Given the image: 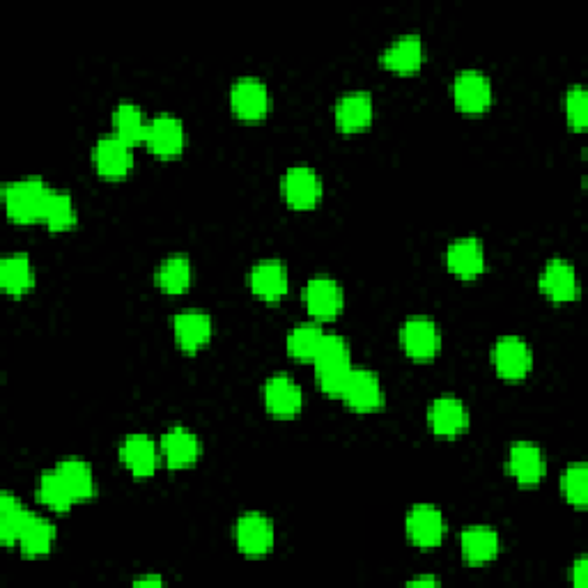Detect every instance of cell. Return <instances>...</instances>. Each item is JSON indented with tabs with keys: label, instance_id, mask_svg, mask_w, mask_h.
Segmentation results:
<instances>
[{
	"label": "cell",
	"instance_id": "cell-1",
	"mask_svg": "<svg viewBox=\"0 0 588 588\" xmlns=\"http://www.w3.org/2000/svg\"><path fill=\"white\" fill-rule=\"evenodd\" d=\"M49 187L40 180V177H23V180L10 184L5 189V207L7 214L14 221H37L42 219L46 196H49Z\"/></svg>",
	"mask_w": 588,
	"mask_h": 588
},
{
	"label": "cell",
	"instance_id": "cell-2",
	"mask_svg": "<svg viewBox=\"0 0 588 588\" xmlns=\"http://www.w3.org/2000/svg\"><path fill=\"white\" fill-rule=\"evenodd\" d=\"M407 536L419 547H435L446 536V520L441 510L430 504H419L407 515Z\"/></svg>",
	"mask_w": 588,
	"mask_h": 588
},
{
	"label": "cell",
	"instance_id": "cell-3",
	"mask_svg": "<svg viewBox=\"0 0 588 588\" xmlns=\"http://www.w3.org/2000/svg\"><path fill=\"white\" fill-rule=\"evenodd\" d=\"M453 95L462 111H485L492 102V83L483 72H478V69H464V72L455 76Z\"/></svg>",
	"mask_w": 588,
	"mask_h": 588
},
{
	"label": "cell",
	"instance_id": "cell-4",
	"mask_svg": "<svg viewBox=\"0 0 588 588\" xmlns=\"http://www.w3.org/2000/svg\"><path fill=\"white\" fill-rule=\"evenodd\" d=\"M400 340L402 347L409 357L414 359H430L435 357L437 347H439V334H437V324L425 315H414L402 324L400 331Z\"/></svg>",
	"mask_w": 588,
	"mask_h": 588
},
{
	"label": "cell",
	"instance_id": "cell-5",
	"mask_svg": "<svg viewBox=\"0 0 588 588\" xmlns=\"http://www.w3.org/2000/svg\"><path fill=\"white\" fill-rule=\"evenodd\" d=\"M237 545L244 554L262 556L274 545V526L260 513H246L235 526Z\"/></svg>",
	"mask_w": 588,
	"mask_h": 588
},
{
	"label": "cell",
	"instance_id": "cell-6",
	"mask_svg": "<svg viewBox=\"0 0 588 588\" xmlns=\"http://www.w3.org/2000/svg\"><path fill=\"white\" fill-rule=\"evenodd\" d=\"M230 104L232 111L246 120L262 118L269 108L267 85L260 79H255V76H244V79H239L232 85Z\"/></svg>",
	"mask_w": 588,
	"mask_h": 588
},
{
	"label": "cell",
	"instance_id": "cell-7",
	"mask_svg": "<svg viewBox=\"0 0 588 588\" xmlns=\"http://www.w3.org/2000/svg\"><path fill=\"white\" fill-rule=\"evenodd\" d=\"M492 361L494 368L499 370V375L508 379H520L531 368V352L529 345L524 343L520 336H504L497 340V345L492 347Z\"/></svg>",
	"mask_w": 588,
	"mask_h": 588
},
{
	"label": "cell",
	"instance_id": "cell-8",
	"mask_svg": "<svg viewBox=\"0 0 588 588\" xmlns=\"http://www.w3.org/2000/svg\"><path fill=\"white\" fill-rule=\"evenodd\" d=\"M283 193L292 207H311L322 196L320 175L308 166H292L283 175Z\"/></svg>",
	"mask_w": 588,
	"mask_h": 588
},
{
	"label": "cell",
	"instance_id": "cell-9",
	"mask_svg": "<svg viewBox=\"0 0 588 588\" xmlns=\"http://www.w3.org/2000/svg\"><path fill=\"white\" fill-rule=\"evenodd\" d=\"M304 299L308 311L315 317H334L343 308V288H340L336 278L331 276H315L308 281L304 290Z\"/></svg>",
	"mask_w": 588,
	"mask_h": 588
},
{
	"label": "cell",
	"instance_id": "cell-10",
	"mask_svg": "<svg viewBox=\"0 0 588 588\" xmlns=\"http://www.w3.org/2000/svg\"><path fill=\"white\" fill-rule=\"evenodd\" d=\"M343 398L352 409L359 412H370L382 405V386L379 379L368 368H352V375L347 379Z\"/></svg>",
	"mask_w": 588,
	"mask_h": 588
},
{
	"label": "cell",
	"instance_id": "cell-11",
	"mask_svg": "<svg viewBox=\"0 0 588 588\" xmlns=\"http://www.w3.org/2000/svg\"><path fill=\"white\" fill-rule=\"evenodd\" d=\"M145 141L154 152L164 154V157L177 154L184 145V127L180 118H175V115L170 113L154 115V118L147 122Z\"/></svg>",
	"mask_w": 588,
	"mask_h": 588
},
{
	"label": "cell",
	"instance_id": "cell-12",
	"mask_svg": "<svg viewBox=\"0 0 588 588\" xmlns=\"http://www.w3.org/2000/svg\"><path fill=\"white\" fill-rule=\"evenodd\" d=\"M131 159H134V154H131V143L118 134L102 136L95 145V164L102 175H125L131 168Z\"/></svg>",
	"mask_w": 588,
	"mask_h": 588
},
{
	"label": "cell",
	"instance_id": "cell-13",
	"mask_svg": "<svg viewBox=\"0 0 588 588\" xmlns=\"http://www.w3.org/2000/svg\"><path fill=\"white\" fill-rule=\"evenodd\" d=\"M265 405L276 416H294L304 405V393L292 377L274 375L265 384Z\"/></svg>",
	"mask_w": 588,
	"mask_h": 588
},
{
	"label": "cell",
	"instance_id": "cell-14",
	"mask_svg": "<svg viewBox=\"0 0 588 588\" xmlns=\"http://www.w3.org/2000/svg\"><path fill=\"white\" fill-rule=\"evenodd\" d=\"M175 338L184 352H196L212 336V317L205 311H182L173 317Z\"/></svg>",
	"mask_w": 588,
	"mask_h": 588
},
{
	"label": "cell",
	"instance_id": "cell-15",
	"mask_svg": "<svg viewBox=\"0 0 588 588\" xmlns=\"http://www.w3.org/2000/svg\"><path fill=\"white\" fill-rule=\"evenodd\" d=\"M508 471L517 483L536 485L545 474L543 451L536 444H529V441L515 444L508 455Z\"/></svg>",
	"mask_w": 588,
	"mask_h": 588
},
{
	"label": "cell",
	"instance_id": "cell-16",
	"mask_svg": "<svg viewBox=\"0 0 588 588\" xmlns=\"http://www.w3.org/2000/svg\"><path fill=\"white\" fill-rule=\"evenodd\" d=\"M540 290L554 301H570L577 297V274L575 267L568 265L566 260L554 258L547 262V267L540 274Z\"/></svg>",
	"mask_w": 588,
	"mask_h": 588
},
{
	"label": "cell",
	"instance_id": "cell-17",
	"mask_svg": "<svg viewBox=\"0 0 588 588\" xmlns=\"http://www.w3.org/2000/svg\"><path fill=\"white\" fill-rule=\"evenodd\" d=\"M428 421L437 435L453 437L467 428L469 412H467V407L462 405V400L453 398V396H441L430 405Z\"/></svg>",
	"mask_w": 588,
	"mask_h": 588
},
{
	"label": "cell",
	"instance_id": "cell-18",
	"mask_svg": "<svg viewBox=\"0 0 588 588\" xmlns=\"http://www.w3.org/2000/svg\"><path fill=\"white\" fill-rule=\"evenodd\" d=\"M446 262H448V269L462 278H471V276L481 274L483 265H485L483 244L478 242L476 237L455 239V242H451V246H448V251H446Z\"/></svg>",
	"mask_w": 588,
	"mask_h": 588
},
{
	"label": "cell",
	"instance_id": "cell-19",
	"mask_svg": "<svg viewBox=\"0 0 588 588\" xmlns=\"http://www.w3.org/2000/svg\"><path fill=\"white\" fill-rule=\"evenodd\" d=\"M460 547L464 559L474 563V566H481V563L492 561L499 554V533L483 524L469 526V529L462 531Z\"/></svg>",
	"mask_w": 588,
	"mask_h": 588
},
{
	"label": "cell",
	"instance_id": "cell-20",
	"mask_svg": "<svg viewBox=\"0 0 588 588\" xmlns=\"http://www.w3.org/2000/svg\"><path fill=\"white\" fill-rule=\"evenodd\" d=\"M161 451H164L168 467H189V464H193L198 458V437L193 435L191 430L184 428V425H173L164 435V439H161Z\"/></svg>",
	"mask_w": 588,
	"mask_h": 588
},
{
	"label": "cell",
	"instance_id": "cell-21",
	"mask_svg": "<svg viewBox=\"0 0 588 588\" xmlns=\"http://www.w3.org/2000/svg\"><path fill=\"white\" fill-rule=\"evenodd\" d=\"M251 288L262 299H281L288 292V269L281 260H262L251 269Z\"/></svg>",
	"mask_w": 588,
	"mask_h": 588
},
{
	"label": "cell",
	"instance_id": "cell-22",
	"mask_svg": "<svg viewBox=\"0 0 588 588\" xmlns=\"http://www.w3.org/2000/svg\"><path fill=\"white\" fill-rule=\"evenodd\" d=\"M334 115L336 125L345 131L366 127L370 118H373V97L363 90L347 92V95H343L336 102Z\"/></svg>",
	"mask_w": 588,
	"mask_h": 588
},
{
	"label": "cell",
	"instance_id": "cell-23",
	"mask_svg": "<svg viewBox=\"0 0 588 588\" xmlns=\"http://www.w3.org/2000/svg\"><path fill=\"white\" fill-rule=\"evenodd\" d=\"M120 458L136 476H150L157 467V448L147 435H129L120 448Z\"/></svg>",
	"mask_w": 588,
	"mask_h": 588
},
{
	"label": "cell",
	"instance_id": "cell-24",
	"mask_svg": "<svg viewBox=\"0 0 588 588\" xmlns=\"http://www.w3.org/2000/svg\"><path fill=\"white\" fill-rule=\"evenodd\" d=\"M382 63L396 72H412L423 63V42L416 35H402L382 53Z\"/></svg>",
	"mask_w": 588,
	"mask_h": 588
},
{
	"label": "cell",
	"instance_id": "cell-25",
	"mask_svg": "<svg viewBox=\"0 0 588 588\" xmlns=\"http://www.w3.org/2000/svg\"><path fill=\"white\" fill-rule=\"evenodd\" d=\"M56 531L40 515H30L19 533V547L26 556H42L51 549Z\"/></svg>",
	"mask_w": 588,
	"mask_h": 588
},
{
	"label": "cell",
	"instance_id": "cell-26",
	"mask_svg": "<svg viewBox=\"0 0 588 588\" xmlns=\"http://www.w3.org/2000/svg\"><path fill=\"white\" fill-rule=\"evenodd\" d=\"M30 515L33 513L28 508H23L10 492H5L0 497V540L5 545L19 543V533Z\"/></svg>",
	"mask_w": 588,
	"mask_h": 588
},
{
	"label": "cell",
	"instance_id": "cell-27",
	"mask_svg": "<svg viewBox=\"0 0 588 588\" xmlns=\"http://www.w3.org/2000/svg\"><path fill=\"white\" fill-rule=\"evenodd\" d=\"M33 283V267L26 253H12L0 262V285L7 292L21 294Z\"/></svg>",
	"mask_w": 588,
	"mask_h": 588
},
{
	"label": "cell",
	"instance_id": "cell-28",
	"mask_svg": "<svg viewBox=\"0 0 588 588\" xmlns=\"http://www.w3.org/2000/svg\"><path fill=\"white\" fill-rule=\"evenodd\" d=\"M189 281H191V262L187 255L177 253V255H170L164 262H161L159 269H157V283L161 290L166 292H182L189 288Z\"/></svg>",
	"mask_w": 588,
	"mask_h": 588
},
{
	"label": "cell",
	"instance_id": "cell-29",
	"mask_svg": "<svg viewBox=\"0 0 588 588\" xmlns=\"http://www.w3.org/2000/svg\"><path fill=\"white\" fill-rule=\"evenodd\" d=\"M60 471V476L65 478V483L69 485V490L79 499H90L95 494V478H92V471L88 464L79 458H67L56 467Z\"/></svg>",
	"mask_w": 588,
	"mask_h": 588
},
{
	"label": "cell",
	"instance_id": "cell-30",
	"mask_svg": "<svg viewBox=\"0 0 588 588\" xmlns=\"http://www.w3.org/2000/svg\"><path fill=\"white\" fill-rule=\"evenodd\" d=\"M113 125H115V134L125 138V141L129 143L145 141L147 122L143 118V111L136 104L131 102L118 104V108H115L113 113Z\"/></svg>",
	"mask_w": 588,
	"mask_h": 588
},
{
	"label": "cell",
	"instance_id": "cell-31",
	"mask_svg": "<svg viewBox=\"0 0 588 588\" xmlns=\"http://www.w3.org/2000/svg\"><path fill=\"white\" fill-rule=\"evenodd\" d=\"M40 499L51 510H67L72 508L76 497L69 490V485L65 483V478L60 476L58 469L44 471L40 478Z\"/></svg>",
	"mask_w": 588,
	"mask_h": 588
},
{
	"label": "cell",
	"instance_id": "cell-32",
	"mask_svg": "<svg viewBox=\"0 0 588 588\" xmlns=\"http://www.w3.org/2000/svg\"><path fill=\"white\" fill-rule=\"evenodd\" d=\"M74 219H76V210H74L72 196H69L67 191L51 189L49 196H46L42 221L49 223L53 230H63L67 226H72Z\"/></svg>",
	"mask_w": 588,
	"mask_h": 588
},
{
	"label": "cell",
	"instance_id": "cell-33",
	"mask_svg": "<svg viewBox=\"0 0 588 588\" xmlns=\"http://www.w3.org/2000/svg\"><path fill=\"white\" fill-rule=\"evenodd\" d=\"M322 336H324V331L320 329V324H313V322L299 324V327H294L288 334V352L297 359H311L313 361Z\"/></svg>",
	"mask_w": 588,
	"mask_h": 588
},
{
	"label": "cell",
	"instance_id": "cell-34",
	"mask_svg": "<svg viewBox=\"0 0 588 588\" xmlns=\"http://www.w3.org/2000/svg\"><path fill=\"white\" fill-rule=\"evenodd\" d=\"M561 490L566 494L570 504L579 508L586 506L588 501V469L584 462H575L566 469V474L561 478Z\"/></svg>",
	"mask_w": 588,
	"mask_h": 588
},
{
	"label": "cell",
	"instance_id": "cell-35",
	"mask_svg": "<svg viewBox=\"0 0 588 588\" xmlns=\"http://www.w3.org/2000/svg\"><path fill=\"white\" fill-rule=\"evenodd\" d=\"M315 366H336V363H350V347L345 338L338 334H324L313 357Z\"/></svg>",
	"mask_w": 588,
	"mask_h": 588
},
{
	"label": "cell",
	"instance_id": "cell-36",
	"mask_svg": "<svg viewBox=\"0 0 588 588\" xmlns=\"http://www.w3.org/2000/svg\"><path fill=\"white\" fill-rule=\"evenodd\" d=\"M352 375V363H336V366H315L317 384L329 396H343L347 379Z\"/></svg>",
	"mask_w": 588,
	"mask_h": 588
},
{
	"label": "cell",
	"instance_id": "cell-37",
	"mask_svg": "<svg viewBox=\"0 0 588 588\" xmlns=\"http://www.w3.org/2000/svg\"><path fill=\"white\" fill-rule=\"evenodd\" d=\"M568 120L575 129H584L588 125V97L582 85H572L566 95Z\"/></svg>",
	"mask_w": 588,
	"mask_h": 588
},
{
	"label": "cell",
	"instance_id": "cell-38",
	"mask_svg": "<svg viewBox=\"0 0 588 588\" xmlns=\"http://www.w3.org/2000/svg\"><path fill=\"white\" fill-rule=\"evenodd\" d=\"M586 568H588L586 559H579L575 563V568H572V582H575V586H579V588L586 586Z\"/></svg>",
	"mask_w": 588,
	"mask_h": 588
},
{
	"label": "cell",
	"instance_id": "cell-39",
	"mask_svg": "<svg viewBox=\"0 0 588 588\" xmlns=\"http://www.w3.org/2000/svg\"><path fill=\"white\" fill-rule=\"evenodd\" d=\"M164 582H161L159 577H143V579H136V586H161Z\"/></svg>",
	"mask_w": 588,
	"mask_h": 588
},
{
	"label": "cell",
	"instance_id": "cell-40",
	"mask_svg": "<svg viewBox=\"0 0 588 588\" xmlns=\"http://www.w3.org/2000/svg\"><path fill=\"white\" fill-rule=\"evenodd\" d=\"M419 584H432V586H435L437 579L435 577H419V579H412V582H409V586H419Z\"/></svg>",
	"mask_w": 588,
	"mask_h": 588
}]
</instances>
